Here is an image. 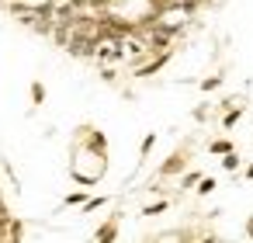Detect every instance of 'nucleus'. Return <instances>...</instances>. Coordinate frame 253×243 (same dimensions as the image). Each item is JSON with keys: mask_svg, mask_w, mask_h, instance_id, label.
I'll list each match as a JSON object with an SVG mask.
<instances>
[{"mask_svg": "<svg viewBox=\"0 0 253 243\" xmlns=\"http://www.w3.org/2000/svg\"><path fill=\"white\" fill-rule=\"evenodd\" d=\"M97 46H101V35L97 32H70V42H66L70 56H80V59L97 56Z\"/></svg>", "mask_w": 253, "mask_h": 243, "instance_id": "f257e3e1", "label": "nucleus"}, {"mask_svg": "<svg viewBox=\"0 0 253 243\" xmlns=\"http://www.w3.org/2000/svg\"><path fill=\"white\" fill-rule=\"evenodd\" d=\"M167 63H170V49H163V52H160V56H156L153 63H146V66H139V70H135V77H153V73H156V70H163Z\"/></svg>", "mask_w": 253, "mask_h": 243, "instance_id": "f03ea898", "label": "nucleus"}, {"mask_svg": "<svg viewBox=\"0 0 253 243\" xmlns=\"http://www.w3.org/2000/svg\"><path fill=\"white\" fill-rule=\"evenodd\" d=\"M177 170H184V156H180V153H173V156L160 167V174H163V177H170V174H177Z\"/></svg>", "mask_w": 253, "mask_h": 243, "instance_id": "7ed1b4c3", "label": "nucleus"}, {"mask_svg": "<svg viewBox=\"0 0 253 243\" xmlns=\"http://www.w3.org/2000/svg\"><path fill=\"white\" fill-rule=\"evenodd\" d=\"M208 149H211L215 156H222V153H229V149H232V143H229V139H215V143H211Z\"/></svg>", "mask_w": 253, "mask_h": 243, "instance_id": "20e7f679", "label": "nucleus"}, {"mask_svg": "<svg viewBox=\"0 0 253 243\" xmlns=\"http://www.w3.org/2000/svg\"><path fill=\"white\" fill-rule=\"evenodd\" d=\"M222 167H225V170H236V167H239V156H236L232 149H229V153H222Z\"/></svg>", "mask_w": 253, "mask_h": 243, "instance_id": "39448f33", "label": "nucleus"}, {"mask_svg": "<svg viewBox=\"0 0 253 243\" xmlns=\"http://www.w3.org/2000/svg\"><path fill=\"white\" fill-rule=\"evenodd\" d=\"M211 191H215V181L211 177H201L198 181V194H211Z\"/></svg>", "mask_w": 253, "mask_h": 243, "instance_id": "423d86ee", "label": "nucleus"}, {"mask_svg": "<svg viewBox=\"0 0 253 243\" xmlns=\"http://www.w3.org/2000/svg\"><path fill=\"white\" fill-rule=\"evenodd\" d=\"M32 101H35V104L45 101V87H42V84H32Z\"/></svg>", "mask_w": 253, "mask_h": 243, "instance_id": "0eeeda50", "label": "nucleus"}, {"mask_svg": "<svg viewBox=\"0 0 253 243\" xmlns=\"http://www.w3.org/2000/svg\"><path fill=\"white\" fill-rule=\"evenodd\" d=\"M104 146H108V143H104V136H101V132H94V136H90V149L104 153Z\"/></svg>", "mask_w": 253, "mask_h": 243, "instance_id": "6e6552de", "label": "nucleus"}, {"mask_svg": "<svg viewBox=\"0 0 253 243\" xmlns=\"http://www.w3.org/2000/svg\"><path fill=\"white\" fill-rule=\"evenodd\" d=\"M239 115H243V108H232V111L225 115V129H232V125L239 122Z\"/></svg>", "mask_w": 253, "mask_h": 243, "instance_id": "1a4fd4ad", "label": "nucleus"}, {"mask_svg": "<svg viewBox=\"0 0 253 243\" xmlns=\"http://www.w3.org/2000/svg\"><path fill=\"white\" fill-rule=\"evenodd\" d=\"M222 84V77H208V80H201V91H215Z\"/></svg>", "mask_w": 253, "mask_h": 243, "instance_id": "9d476101", "label": "nucleus"}, {"mask_svg": "<svg viewBox=\"0 0 253 243\" xmlns=\"http://www.w3.org/2000/svg\"><path fill=\"white\" fill-rule=\"evenodd\" d=\"M163 208H167V201H156V205H149V208H146V212H142V215H160V212H163Z\"/></svg>", "mask_w": 253, "mask_h": 243, "instance_id": "9b49d317", "label": "nucleus"}, {"mask_svg": "<svg viewBox=\"0 0 253 243\" xmlns=\"http://www.w3.org/2000/svg\"><path fill=\"white\" fill-rule=\"evenodd\" d=\"M153 143H156V136H153V132H149V136H146V139H142V156H146V153H149V149H153Z\"/></svg>", "mask_w": 253, "mask_h": 243, "instance_id": "f8f14e48", "label": "nucleus"}, {"mask_svg": "<svg viewBox=\"0 0 253 243\" xmlns=\"http://www.w3.org/2000/svg\"><path fill=\"white\" fill-rule=\"evenodd\" d=\"M198 181H201V174H194V170H191V174H187L180 184H184V188H191V184H198Z\"/></svg>", "mask_w": 253, "mask_h": 243, "instance_id": "ddd939ff", "label": "nucleus"}, {"mask_svg": "<svg viewBox=\"0 0 253 243\" xmlns=\"http://www.w3.org/2000/svg\"><path fill=\"white\" fill-rule=\"evenodd\" d=\"M101 205H104V198H90V201L84 205V212H94V208H101Z\"/></svg>", "mask_w": 253, "mask_h": 243, "instance_id": "4468645a", "label": "nucleus"}, {"mask_svg": "<svg viewBox=\"0 0 253 243\" xmlns=\"http://www.w3.org/2000/svg\"><path fill=\"white\" fill-rule=\"evenodd\" d=\"M80 201H84V191H73V194L66 198V205H80Z\"/></svg>", "mask_w": 253, "mask_h": 243, "instance_id": "2eb2a0df", "label": "nucleus"}, {"mask_svg": "<svg viewBox=\"0 0 253 243\" xmlns=\"http://www.w3.org/2000/svg\"><path fill=\"white\" fill-rule=\"evenodd\" d=\"M246 177H253V163H250V167H246Z\"/></svg>", "mask_w": 253, "mask_h": 243, "instance_id": "dca6fc26", "label": "nucleus"}, {"mask_svg": "<svg viewBox=\"0 0 253 243\" xmlns=\"http://www.w3.org/2000/svg\"><path fill=\"white\" fill-rule=\"evenodd\" d=\"M246 229H250V236H253V219H250V226H246Z\"/></svg>", "mask_w": 253, "mask_h": 243, "instance_id": "f3484780", "label": "nucleus"}, {"mask_svg": "<svg viewBox=\"0 0 253 243\" xmlns=\"http://www.w3.org/2000/svg\"><path fill=\"white\" fill-rule=\"evenodd\" d=\"M52 4H63V0H52Z\"/></svg>", "mask_w": 253, "mask_h": 243, "instance_id": "a211bd4d", "label": "nucleus"}, {"mask_svg": "<svg viewBox=\"0 0 253 243\" xmlns=\"http://www.w3.org/2000/svg\"><path fill=\"white\" fill-rule=\"evenodd\" d=\"M211 243H218V240H211Z\"/></svg>", "mask_w": 253, "mask_h": 243, "instance_id": "6ab92c4d", "label": "nucleus"}]
</instances>
